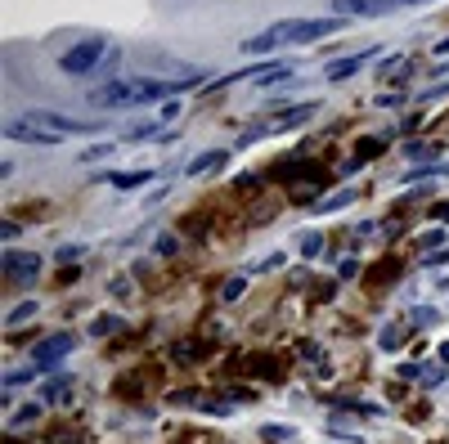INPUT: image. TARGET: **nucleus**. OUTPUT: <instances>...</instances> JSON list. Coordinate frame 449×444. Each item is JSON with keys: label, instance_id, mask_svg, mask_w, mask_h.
I'll list each match as a JSON object with an SVG mask.
<instances>
[{"label": "nucleus", "instance_id": "obj_1", "mask_svg": "<svg viewBox=\"0 0 449 444\" xmlns=\"http://www.w3.org/2000/svg\"><path fill=\"white\" fill-rule=\"evenodd\" d=\"M176 94V81H108L90 90L94 108H135V104H157V99Z\"/></svg>", "mask_w": 449, "mask_h": 444}, {"label": "nucleus", "instance_id": "obj_2", "mask_svg": "<svg viewBox=\"0 0 449 444\" xmlns=\"http://www.w3.org/2000/svg\"><path fill=\"white\" fill-rule=\"evenodd\" d=\"M346 27V18H293V23H283V45H306V41H324V36H333V32H342Z\"/></svg>", "mask_w": 449, "mask_h": 444}, {"label": "nucleus", "instance_id": "obj_3", "mask_svg": "<svg viewBox=\"0 0 449 444\" xmlns=\"http://www.w3.org/2000/svg\"><path fill=\"white\" fill-rule=\"evenodd\" d=\"M104 54H113V49H108L104 41H94V36H90V41H81V45H72V49H68V54H63V58H59V68H63V72H68V77H90V72H94V68H99V63H104Z\"/></svg>", "mask_w": 449, "mask_h": 444}, {"label": "nucleus", "instance_id": "obj_4", "mask_svg": "<svg viewBox=\"0 0 449 444\" xmlns=\"http://www.w3.org/2000/svg\"><path fill=\"white\" fill-rule=\"evenodd\" d=\"M5 140H14V144H45V148H54L63 135H54L50 126H41V121H32V117H14L5 126Z\"/></svg>", "mask_w": 449, "mask_h": 444}, {"label": "nucleus", "instance_id": "obj_5", "mask_svg": "<svg viewBox=\"0 0 449 444\" xmlns=\"http://www.w3.org/2000/svg\"><path fill=\"white\" fill-rule=\"evenodd\" d=\"M72 345H77V337H72V332H54V337L36 341L32 359H36V368H54L59 359H63V354H72Z\"/></svg>", "mask_w": 449, "mask_h": 444}, {"label": "nucleus", "instance_id": "obj_6", "mask_svg": "<svg viewBox=\"0 0 449 444\" xmlns=\"http://www.w3.org/2000/svg\"><path fill=\"white\" fill-rule=\"evenodd\" d=\"M32 121H41V126H50L54 135H94L99 130V121H68L63 113H50V108H36V113H27Z\"/></svg>", "mask_w": 449, "mask_h": 444}, {"label": "nucleus", "instance_id": "obj_7", "mask_svg": "<svg viewBox=\"0 0 449 444\" xmlns=\"http://www.w3.org/2000/svg\"><path fill=\"white\" fill-rule=\"evenodd\" d=\"M41 274V256L36 252H5V278L9 283H27Z\"/></svg>", "mask_w": 449, "mask_h": 444}, {"label": "nucleus", "instance_id": "obj_8", "mask_svg": "<svg viewBox=\"0 0 449 444\" xmlns=\"http://www.w3.org/2000/svg\"><path fill=\"white\" fill-rule=\"evenodd\" d=\"M337 18H378V14H391V0H333Z\"/></svg>", "mask_w": 449, "mask_h": 444}, {"label": "nucleus", "instance_id": "obj_9", "mask_svg": "<svg viewBox=\"0 0 449 444\" xmlns=\"http://www.w3.org/2000/svg\"><path fill=\"white\" fill-rule=\"evenodd\" d=\"M283 45V23H274V27H265V32H257V36H247L238 49L242 54H270V49H278Z\"/></svg>", "mask_w": 449, "mask_h": 444}, {"label": "nucleus", "instance_id": "obj_10", "mask_svg": "<svg viewBox=\"0 0 449 444\" xmlns=\"http://www.w3.org/2000/svg\"><path fill=\"white\" fill-rule=\"evenodd\" d=\"M378 54V49H359V54H350V58H342V63H328L324 68V81H346V77H355V72L369 63V58Z\"/></svg>", "mask_w": 449, "mask_h": 444}, {"label": "nucleus", "instance_id": "obj_11", "mask_svg": "<svg viewBox=\"0 0 449 444\" xmlns=\"http://www.w3.org/2000/svg\"><path fill=\"white\" fill-rule=\"evenodd\" d=\"M108 184L113 189H135V184H149V171H113Z\"/></svg>", "mask_w": 449, "mask_h": 444}, {"label": "nucleus", "instance_id": "obj_12", "mask_svg": "<svg viewBox=\"0 0 449 444\" xmlns=\"http://www.w3.org/2000/svg\"><path fill=\"white\" fill-rule=\"evenodd\" d=\"M216 166H225V153H221V148H211V153L193 157V162H189V175H202V171H216Z\"/></svg>", "mask_w": 449, "mask_h": 444}, {"label": "nucleus", "instance_id": "obj_13", "mask_svg": "<svg viewBox=\"0 0 449 444\" xmlns=\"http://www.w3.org/2000/svg\"><path fill=\"white\" fill-rule=\"evenodd\" d=\"M68 390H72V377H54V381H45V386H41V404H54V400H63Z\"/></svg>", "mask_w": 449, "mask_h": 444}, {"label": "nucleus", "instance_id": "obj_14", "mask_svg": "<svg viewBox=\"0 0 449 444\" xmlns=\"http://www.w3.org/2000/svg\"><path fill=\"white\" fill-rule=\"evenodd\" d=\"M126 323H121L117 314H104V319H94V337H113V332H121Z\"/></svg>", "mask_w": 449, "mask_h": 444}, {"label": "nucleus", "instance_id": "obj_15", "mask_svg": "<svg viewBox=\"0 0 449 444\" xmlns=\"http://www.w3.org/2000/svg\"><path fill=\"white\" fill-rule=\"evenodd\" d=\"M32 314H36V301H23V305H14V310H9L5 323H9V328H18V323H27Z\"/></svg>", "mask_w": 449, "mask_h": 444}, {"label": "nucleus", "instance_id": "obj_16", "mask_svg": "<svg viewBox=\"0 0 449 444\" xmlns=\"http://www.w3.org/2000/svg\"><path fill=\"white\" fill-rule=\"evenodd\" d=\"M242 288H247V278H229L225 288H221V301H238V296H242Z\"/></svg>", "mask_w": 449, "mask_h": 444}, {"label": "nucleus", "instance_id": "obj_17", "mask_svg": "<svg viewBox=\"0 0 449 444\" xmlns=\"http://www.w3.org/2000/svg\"><path fill=\"white\" fill-rule=\"evenodd\" d=\"M409 157L414 162H436V148L431 144H409Z\"/></svg>", "mask_w": 449, "mask_h": 444}, {"label": "nucleus", "instance_id": "obj_18", "mask_svg": "<svg viewBox=\"0 0 449 444\" xmlns=\"http://www.w3.org/2000/svg\"><path fill=\"white\" fill-rule=\"evenodd\" d=\"M319 247H324L319 233H306V238H301V256H319Z\"/></svg>", "mask_w": 449, "mask_h": 444}, {"label": "nucleus", "instance_id": "obj_19", "mask_svg": "<svg viewBox=\"0 0 449 444\" xmlns=\"http://www.w3.org/2000/svg\"><path fill=\"white\" fill-rule=\"evenodd\" d=\"M261 436H265V440H274V444H283V440H293V426H288V431H283V426H265Z\"/></svg>", "mask_w": 449, "mask_h": 444}, {"label": "nucleus", "instance_id": "obj_20", "mask_svg": "<svg viewBox=\"0 0 449 444\" xmlns=\"http://www.w3.org/2000/svg\"><path fill=\"white\" fill-rule=\"evenodd\" d=\"M355 153H359V157H378V153H382V140H364Z\"/></svg>", "mask_w": 449, "mask_h": 444}, {"label": "nucleus", "instance_id": "obj_21", "mask_svg": "<svg viewBox=\"0 0 449 444\" xmlns=\"http://www.w3.org/2000/svg\"><path fill=\"white\" fill-rule=\"evenodd\" d=\"M36 413H41V404H27V409H18V413H14V426H23V422H32Z\"/></svg>", "mask_w": 449, "mask_h": 444}, {"label": "nucleus", "instance_id": "obj_22", "mask_svg": "<svg viewBox=\"0 0 449 444\" xmlns=\"http://www.w3.org/2000/svg\"><path fill=\"white\" fill-rule=\"evenodd\" d=\"M0 238H5V242L18 238V225H14V220H0Z\"/></svg>", "mask_w": 449, "mask_h": 444}, {"label": "nucleus", "instance_id": "obj_23", "mask_svg": "<svg viewBox=\"0 0 449 444\" xmlns=\"http://www.w3.org/2000/svg\"><path fill=\"white\" fill-rule=\"evenodd\" d=\"M400 341H405V337H400L395 328H386V332H382V345H386V350H391V345H400Z\"/></svg>", "mask_w": 449, "mask_h": 444}, {"label": "nucleus", "instance_id": "obj_24", "mask_svg": "<svg viewBox=\"0 0 449 444\" xmlns=\"http://www.w3.org/2000/svg\"><path fill=\"white\" fill-rule=\"evenodd\" d=\"M431 220H449V202H436L431 206Z\"/></svg>", "mask_w": 449, "mask_h": 444}, {"label": "nucleus", "instance_id": "obj_25", "mask_svg": "<svg viewBox=\"0 0 449 444\" xmlns=\"http://www.w3.org/2000/svg\"><path fill=\"white\" fill-rule=\"evenodd\" d=\"M391 5H427V0H391Z\"/></svg>", "mask_w": 449, "mask_h": 444}, {"label": "nucleus", "instance_id": "obj_26", "mask_svg": "<svg viewBox=\"0 0 449 444\" xmlns=\"http://www.w3.org/2000/svg\"><path fill=\"white\" fill-rule=\"evenodd\" d=\"M436 54H449V41H441V45H436Z\"/></svg>", "mask_w": 449, "mask_h": 444}, {"label": "nucleus", "instance_id": "obj_27", "mask_svg": "<svg viewBox=\"0 0 449 444\" xmlns=\"http://www.w3.org/2000/svg\"><path fill=\"white\" fill-rule=\"evenodd\" d=\"M445 175H449V166H445Z\"/></svg>", "mask_w": 449, "mask_h": 444}]
</instances>
